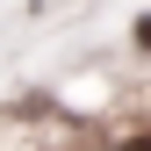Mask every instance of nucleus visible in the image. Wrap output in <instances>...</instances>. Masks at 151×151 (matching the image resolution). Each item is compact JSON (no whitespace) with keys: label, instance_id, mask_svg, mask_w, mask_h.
Wrapping results in <instances>:
<instances>
[{"label":"nucleus","instance_id":"nucleus-1","mask_svg":"<svg viewBox=\"0 0 151 151\" xmlns=\"http://www.w3.org/2000/svg\"><path fill=\"white\" fill-rule=\"evenodd\" d=\"M137 50H144V58H151V14H144V22H137Z\"/></svg>","mask_w":151,"mask_h":151}]
</instances>
